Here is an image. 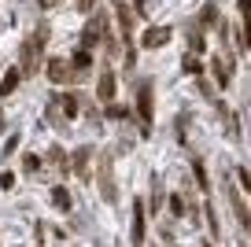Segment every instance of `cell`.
<instances>
[{
  "mask_svg": "<svg viewBox=\"0 0 251 247\" xmlns=\"http://www.w3.org/2000/svg\"><path fill=\"white\" fill-rule=\"evenodd\" d=\"M0 133H4V115H0Z\"/></svg>",
  "mask_w": 251,
  "mask_h": 247,
  "instance_id": "cell-27",
  "label": "cell"
},
{
  "mask_svg": "<svg viewBox=\"0 0 251 247\" xmlns=\"http://www.w3.org/2000/svg\"><path fill=\"white\" fill-rule=\"evenodd\" d=\"M19 77H23V70H8V77H4V81H0V100H4V96H8L11 89L19 85Z\"/></svg>",
  "mask_w": 251,
  "mask_h": 247,
  "instance_id": "cell-12",
  "label": "cell"
},
{
  "mask_svg": "<svg viewBox=\"0 0 251 247\" xmlns=\"http://www.w3.org/2000/svg\"><path fill=\"white\" fill-rule=\"evenodd\" d=\"M137 111H141V133H151V85H141L137 93Z\"/></svg>",
  "mask_w": 251,
  "mask_h": 247,
  "instance_id": "cell-3",
  "label": "cell"
},
{
  "mask_svg": "<svg viewBox=\"0 0 251 247\" xmlns=\"http://www.w3.org/2000/svg\"><path fill=\"white\" fill-rule=\"evenodd\" d=\"M203 247H211V244H203Z\"/></svg>",
  "mask_w": 251,
  "mask_h": 247,
  "instance_id": "cell-28",
  "label": "cell"
},
{
  "mask_svg": "<svg viewBox=\"0 0 251 247\" xmlns=\"http://www.w3.org/2000/svg\"><path fill=\"white\" fill-rule=\"evenodd\" d=\"M74 77V70L67 67V59H52L48 63V81H55V85H67Z\"/></svg>",
  "mask_w": 251,
  "mask_h": 247,
  "instance_id": "cell-5",
  "label": "cell"
},
{
  "mask_svg": "<svg viewBox=\"0 0 251 247\" xmlns=\"http://www.w3.org/2000/svg\"><path fill=\"white\" fill-rule=\"evenodd\" d=\"M89 159H93V148H78L74 151V173L81 181H89Z\"/></svg>",
  "mask_w": 251,
  "mask_h": 247,
  "instance_id": "cell-8",
  "label": "cell"
},
{
  "mask_svg": "<svg viewBox=\"0 0 251 247\" xmlns=\"http://www.w3.org/2000/svg\"><path fill=\"white\" fill-rule=\"evenodd\" d=\"M229 203H233V210H236V222H240V229H251V218H248V210H244V203H240V192H236V185H229Z\"/></svg>",
  "mask_w": 251,
  "mask_h": 247,
  "instance_id": "cell-9",
  "label": "cell"
},
{
  "mask_svg": "<svg viewBox=\"0 0 251 247\" xmlns=\"http://www.w3.org/2000/svg\"><path fill=\"white\" fill-rule=\"evenodd\" d=\"M181 67H185L188 74H200V70H203V67H200V59H196V52H192V55H185V59H181Z\"/></svg>",
  "mask_w": 251,
  "mask_h": 247,
  "instance_id": "cell-16",
  "label": "cell"
},
{
  "mask_svg": "<svg viewBox=\"0 0 251 247\" xmlns=\"http://www.w3.org/2000/svg\"><path fill=\"white\" fill-rule=\"evenodd\" d=\"M200 23H203V26L218 23V8H214V4H207V8H203V15H200Z\"/></svg>",
  "mask_w": 251,
  "mask_h": 247,
  "instance_id": "cell-17",
  "label": "cell"
},
{
  "mask_svg": "<svg viewBox=\"0 0 251 247\" xmlns=\"http://www.w3.org/2000/svg\"><path fill=\"white\" fill-rule=\"evenodd\" d=\"M100 196L107 203H115L118 199V192H115V177H111V155H100Z\"/></svg>",
  "mask_w": 251,
  "mask_h": 247,
  "instance_id": "cell-2",
  "label": "cell"
},
{
  "mask_svg": "<svg viewBox=\"0 0 251 247\" xmlns=\"http://www.w3.org/2000/svg\"><path fill=\"white\" fill-rule=\"evenodd\" d=\"M11 185H15V173L4 170V173H0V188H11Z\"/></svg>",
  "mask_w": 251,
  "mask_h": 247,
  "instance_id": "cell-23",
  "label": "cell"
},
{
  "mask_svg": "<svg viewBox=\"0 0 251 247\" xmlns=\"http://www.w3.org/2000/svg\"><path fill=\"white\" fill-rule=\"evenodd\" d=\"M214 77H218V89H226L229 81H233V74H229V59H218V55H214Z\"/></svg>",
  "mask_w": 251,
  "mask_h": 247,
  "instance_id": "cell-11",
  "label": "cell"
},
{
  "mask_svg": "<svg viewBox=\"0 0 251 247\" xmlns=\"http://www.w3.org/2000/svg\"><path fill=\"white\" fill-rule=\"evenodd\" d=\"M166 41H170V26H151V30L144 33L141 45L144 48H159V45H166Z\"/></svg>",
  "mask_w": 251,
  "mask_h": 247,
  "instance_id": "cell-7",
  "label": "cell"
},
{
  "mask_svg": "<svg viewBox=\"0 0 251 247\" xmlns=\"http://www.w3.org/2000/svg\"><path fill=\"white\" fill-rule=\"evenodd\" d=\"M45 41H48V26L41 23L37 30L26 37V45H23V59H19L23 74H33V70H37V59H41V52H45Z\"/></svg>",
  "mask_w": 251,
  "mask_h": 247,
  "instance_id": "cell-1",
  "label": "cell"
},
{
  "mask_svg": "<svg viewBox=\"0 0 251 247\" xmlns=\"http://www.w3.org/2000/svg\"><path fill=\"white\" fill-rule=\"evenodd\" d=\"M23 166H26V173H33V170L41 166V159H37V155H26V162H23Z\"/></svg>",
  "mask_w": 251,
  "mask_h": 247,
  "instance_id": "cell-22",
  "label": "cell"
},
{
  "mask_svg": "<svg viewBox=\"0 0 251 247\" xmlns=\"http://www.w3.org/2000/svg\"><path fill=\"white\" fill-rule=\"evenodd\" d=\"M59 111L67 118H74V115H78V96H59Z\"/></svg>",
  "mask_w": 251,
  "mask_h": 247,
  "instance_id": "cell-13",
  "label": "cell"
},
{
  "mask_svg": "<svg viewBox=\"0 0 251 247\" xmlns=\"http://www.w3.org/2000/svg\"><path fill=\"white\" fill-rule=\"evenodd\" d=\"M78 4H81V11H93V4H96V0H78Z\"/></svg>",
  "mask_w": 251,
  "mask_h": 247,
  "instance_id": "cell-25",
  "label": "cell"
},
{
  "mask_svg": "<svg viewBox=\"0 0 251 247\" xmlns=\"http://www.w3.org/2000/svg\"><path fill=\"white\" fill-rule=\"evenodd\" d=\"M188 48H192V52H203V33H200V30H192V37H188Z\"/></svg>",
  "mask_w": 251,
  "mask_h": 247,
  "instance_id": "cell-18",
  "label": "cell"
},
{
  "mask_svg": "<svg viewBox=\"0 0 251 247\" xmlns=\"http://www.w3.org/2000/svg\"><path fill=\"white\" fill-rule=\"evenodd\" d=\"M48 155H52V162H55V166H67V155H63L59 148H52V151H48Z\"/></svg>",
  "mask_w": 251,
  "mask_h": 247,
  "instance_id": "cell-24",
  "label": "cell"
},
{
  "mask_svg": "<svg viewBox=\"0 0 251 247\" xmlns=\"http://www.w3.org/2000/svg\"><path fill=\"white\" fill-rule=\"evenodd\" d=\"M100 33H103V23H100V19H96V23H89V26H85V33H81V48L89 52V48L100 41Z\"/></svg>",
  "mask_w": 251,
  "mask_h": 247,
  "instance_id": "cell-10",
  "label": "cell"
},
{
  "mask_svg": "<svg viewBox=\"0 0 251 247\" xmlns=\"http://www.w3.org/2000/svg\"><path fill=\"white\" fill-rule=\"evenodd\" d=\"M170 210H174L177 218H185V199H181V196H174V199H170Z\"/></svg>",
  "mask_w": 251,
  "mask_h": 247,
  "instance_id": "cell-19",
  "label": "cell"
},
{
  "mask_svg": "<svg viewBox=\"0 0 251 247\" xmlns=\"http://www.w3.org/2000/svg\"><path fill=\"white\" fill-rule=\"evenodd\" d=\"M129 244H133V247L144 244V203L141 199L133 203V229H129Z\"/></svg>",
  "mask_w": 251,
  "mask_h": 247,
  "instance_id": "cell-4",
  "label": "cell"
},
{
  "mask_svg": "<svg viewBox=\"0 0 251 247\" xmlns=\"http://www.w3.org/2000/svg\"><path fill=\"white\" fill-rule=\"evenodd\" d=\"M52 203L59 210H71V196H67V188H52Z\"/></svg>",
  "mask_w": 251,
  "mask_h": 247,
  "instance_id": "cell-14",
  "label": "cell"
},
{
  "mask_svg": "<svg viewBox=\"0 0 251 247\" xmlns=\"http://www.w3.org/2000/svg\"><path fill=\"white\" fill-rule=\"evenodd\" d=\"M89 63H93V55L81 48V52H74V70H89Z\"/></svg>",
  "mask_w": 251,
  "mask_h": 247,
  "instance_id": "cell-15",
  "label": "cell"
},
{
  "mask_svg": "<svg viewBox=\"0 0 251 247\" xmlns=\"http://www.w3.org/2000/svg\"><path fill=\"white\" fill-rule=\"evenodd\" d=\"M236 181H240V185H244V192H248V188H251V173L244 170V166H240V170H236Z\"/></svg>",
  "mask_w": 251,
  "mask_h": 247,
  "instance_id": "cell-20",
  "label": "cell"
},
{
  "mask_svg": "<svg viewBox=\"0 0 251 247\" xmlns=\"http://www.w3.org/2000/svg\"><path fill=\"white\" fill-rule=\"evenodd\" d=\"M96 96H100L103 103L115 100V74H111V70H103V74H100V81H96Z\"/></svg>",
  "mask_w": 251,
  "mask_h": 247,
  "instance_id": "cell-6",
  "label": "cell"
},
{
  "mask_svg": "<svg viewBox=\"0 0 251 247\" xmlns=\"http://www.w3.org/2000/svg\"><path fill=\"white\" fill-rule=\"evenodd\" d=\"M107 115H111V118H129V111H126V107H118V103H111V107H107Z\"/></svg>",
  "mask_w": 251,
  "mask_h": 247,
  "instance_id": "cell-21",
  "label": "cell"
},
{
  "mask_svg": "<svg viewBox=\"0 0 251 247\" xmlns=\"http://www.w3.org/2000/svg\"><path fill=\"white\" fill-rule=\"evenodd\" d=\"M41 4H45V8H52V4H55V0H41Z\"/></svg>",
  "mask_w": 251,
  "mask_h": 247,
  "instance_id": "cell-26",
  "label": "cell"
}]
</instances>
